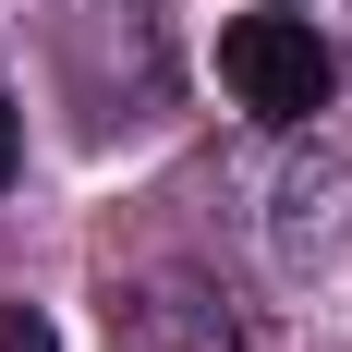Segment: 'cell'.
I'll list each match as a JSON object with an SVG mask.
<instances>
[{"instance_id": "1", "label": "cell", "mask_w": 352, "mask_h": 352, "mask_svg": "<svg viewBox=\"0 0 352 352\" xmlns=\"http://www.w3.org/2000/svg\"><path fill=\"white\" fill-rule=\"evenodd\" d=\"M219 85L255 109V122H316L328 85H340V61H328V36L292 12V0H267V12H243V25H219Z\"/></svg>"}, {"instance_id": "2", "label": "cell", "mask_w": 352, "mask_h": 352, "mask_svg": "<svg viewBox=\"0 0 352 352\" xmlns=\"http://www.w3.org/2000/svg\"><path fill=\"white\" fill-rule=\"evenodd\" d=\"M109 352H243V328L219 316L195 280H146L109 304Z\"/></svg>"}, {"instance_id": "3", "label": "cell", "mask_w": 352, "mask_h": 352, "mask_svg": "<svg viewBox=\"0 0 352 352\" xmlns=\"http://www.w3.org/2000/svg\"><path fill=\"white\" fill-rule=\"evenodd\" d=\"M0 352H61V328L36 316V304H0Z\"/></svg>"}, {"instance_id": "4", "label": "cell", "mask_w": 352, "mask_h": 352, "mask_svg": "<svg viewBox=\"0 0 352 352\" xmlns=\"http://www.w3.org/2000/svg\"><path fill=\"white\" fill-rule=\"evenodd\" d=\"M12 170H25V109L0 98V182H12Z\"/></svg>"}]
</instances>
